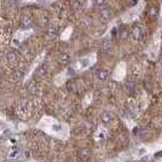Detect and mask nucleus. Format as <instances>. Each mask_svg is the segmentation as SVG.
<instances>
[{"instance_id": "nucleus-1", "label": "nucleus", "mask_w": 162, "mask_h": 162, "mask_svg": "<svg viewBox=\"0 0 162 162\" xmlns=\"http://www.w3.org/2000/svg\"><path fill=\"white\" fill-rule=\"evenodd\" d=\"M37 126H38V128L44 129L45 132L51 133V134H53V136H62L63 132L65 131V126H64V125H62L61 122L55 121L53 119L47 118V116L44 118Z\"/></svg>"}, {"instance_id": "nucleus-2", "label": "nucleus", "mask_w": 162, "mask_h": 162, "mask_svg": "<svg viewBox=\"0 0 162 162\" xmlns=\"http://www.w3.org/2000/svg\"><path fill=\"white\" fill-rule=\"evenodd\" d=\"M32 34H33V30L32 29H21V30H17L14 34V37H12L11 45L14 47H18L23 42V40H25L27 38H29Z\"/></svg>"}, {"instance_id": "nucleus-3", "label": "nucleus", "mask_w": 162, "mask_h": 162, "mask_svg": "<svg viewBox=\"0 0 162 162\" xmlns=\"http://www.w3.org/2000/svg\"><path fill=\"white\" fill-rule=\"evenodd\" d=\"M93 61H94V56H92V57H90V56L82 57L80 61L78 62V68L80 70H86L93 64Z\"/></svg>"}, {"instance_id": "nucleus-4", "label": "nucleus", "mask_w": 162, "mask_h": 162, "mask_svg": "<svg viewBox=\"0 0 162 162\" xmlns=\"http://www.w3.org/2000/svg\"><path fill=\"white\" fill-rule=\"evenodd\" d=\"M44 56H45V53H41V55H39L38 57H37V60L34 61V63L32 64V67H30V69H29V73L27 74V76L24 78V80H28L30 76H32V74L38 69V67L41 64V62H42V60H44Z\"/></svg>"}, {"instance_id": "nucleus-5", "label": "nucleus", "mask_w": 162, "mask_h": 162, "mask_svg": "<svg viewBox=\"0 0 162 162\" xmlns=\"http://www.w3.org/2000/svg\"><path fill=\"white\" fill-rule=\"evenodd\" d=\"M21 150L20 148L17 146V145H12L11 148H10V150H9V154H7V157L10 159V160H17V157L20 156V154H21Z\"/></svg>"}, {"instance_id": "nucleus-6", "label": "nucleus", "mask_w": 162, "mask_h": 162, "mask_svg": "<svg viewBox=\"0 0 162 162\" xmlns=\"http://www.w3.org/2000/svg\"><path fill=\"white\" fill-rule=\"evenodd\" d=\"M143 34H144V30H143L142 27L139 25H136L132 30V37L136 39V40H141L143 38Z\"/></svg>"}, {"instance_id": "nucleus-7", "label": "nucleus", "mask_w": 162, "mask_h": 162, "mask_svg": "<svg viewBox=\"0 0 162 162\" xmlns=\"http://www.w3.org/2000/svg\"><path fill=\"white\" fill-rule=\"evenodd\" d=\"M125 90L127 91V93H134L136 90H137V85L133 80H128L126 81L125 83Z\"/></svg>"}, {"instance_id": "nucleus-8", "label": "nucleus", "mask_w": 162, "mask_h": 162, "mask_svg": "<svg viewBox=\"0 0 162 162\" xmlns=\"http://www.w3.org/2000/svg\"><path fill=\"white\" fill-rule=\"evenodd\" d=\"M58 62H60L61 64H63V65H68L69 62H70V56H69V53H67V52H61L60 56H58Z\"/></svg>"}, {"instance_id": "nucleus-9", "label": "nucleus", "mask_w": 162, "mask_h": 162, "mask_svg": "<svg viewBox=\"0 0 162 162\" xmlns=\"http://www.w3.org/2000/svg\"><path fill=\"white\" fill-rule=\"evenodd\" d=\"M111 17V11L109 9H102L101 10V18L104 21H108L110 20Z\"/></svg>"}, {"instance_id": "nucleus-10", "label": "nucleus", "mask_w": 162, "mask_h": 162, "mask_svg": "<svg viewBox=\"0 0 162 162\" xmlns=\"http://www.w3.org/2000/svg\"><path fill=\"white\" fill-rule=\"evenodd\" d=\"M97 79L99 81H105L108 79V70H105V69H103V70H99L98 73H97Z\"/></svg>"}, {"instance_id": "nucleus-11", "label": "nucleus", "mask_w": 162, "mask_h": 162, "mask_svg": "<svg viewBox=\"0 0 162 162\" xmlns=\"http://www.w3.org/2000/svg\"><path fill=\"white\" fill-rule=\"evenodd\" d=\"M78 155H79V157H81L82 160H86V159H88V156H90V150L86 149V148L80 149L79 152H78Z\"/></svg>"}, {"instance_id": "nucleus-12", "label": "nucleus", "mask_w": 162, "mask_h": 162, "mask_svg": "<svg viewBox=\"0 0 162 162\" xmlns=\"http://www.w3.org/2000/svg\"><path fill=\"white\" fill-rule=\"evenodd\" d=\"M101 120L103 123H109V122L111 121V115H110V113L104 111L101 115Z\"/></svg>"}, {"instance_id": "nucleus-13", "label": "nucleus", "mask_w": 162, "mask_h": 162, "mask_svg": "<svg viewBox=\"0 0 162 162\" xmlns=\"http://www.w3.org/2000/svg\"><path fill=\"white\" fill-rule=\"evenodd\" d=\"M48 1H51V0H21L22 4H30V2H34V4H39V5L47 4Z\"/></svg>"}, {"instance_id": "nucleus-14", "label": "nucleus", "mask_w": 162, "mask_h": 162, "mask_svg": "<svg viewBox=\"0 0 162 162\" xmlns=\"http://www.w3.org/2000/svg\"><path fill=\"white\" fill-rule=\"evenodd\" d=\"M109 48H110V41H109V40H104L101 44V51H102V52H106Z\"/></svg>"}, {"instance_id": "nucleus-15", "label": "nucleus", "mask_w": 162, "mask_h": 162, "mask_svg": "<svg viewBox=\"0 0 162 162\" xmlns=\"http://www.w3.org/2000/svg\"><path fill=\"white\" fill-rule=\"evenodd\" d=\"M149 16L152 17V18L157 17V16H159V10H157L156 7H154V6H151V7L149 9Z\"/></svg>"}, {"instance_id": "nucleus-16", "label": "nucleus", "mask_w": 162, "mask_h": 162, "mask_svg": "<svg viewBox=\"0 0 162 162\" xmlns=\"http://www.w3.org/2000/svg\"><path fill=\"white\" fill-rule=\"evenodd\" d=\"M22 23H23L24 27H29V25L33 23V21H32V18H30L29 16H24V17L22 18Z\"/></svg>"}, {"instance_id": "nucleus-17", "label": "nucleus", "mask_w": 162, "mask_h": 162, "mask_svg": "<svg viewBox=\"0 0 162 162\" xmlns=\"http://www.w3.org/2000/svg\"><path fill=\"white\" fill-rule=\"evenodd\" d=\"M65 75H67V78H71V76H74V75H75V69L71 68V67L67 68V70H65Z\"/></svg>"}, {"instance_id": "nucleus-18", "label": "nucleus", "mask_w": 162, "mask_h": 162, "mask_svg": "<svg viewBox=\"0 0 162 162\" xmlns=\"http://www.w3.org/2000/svg\"><path fill=\"white\" fill-rule=\"evenodd\" d=\"M16 61V53L15 52H9L7 53V62L12 63V62Z\"/></svg>"}, {"instance_id": "nucleus-19", "label": "nucleus", "mask_w": 162, "mask_h": 162, "mask_svg": "<svg viewBox=\"0 0 162 162\" xmlns=\"http://www.w3.org/2000/svg\"><path fill=\"white\" fill-rule=\"evenodd\" d=\"M48 34L50 35H52V37H55L56 35V33H57V28L55 27V25H50V28H48Z\"/></svg>"}, {"instance_id": "nucleus-20", "label": "nucleus", "mask_w": 162, "mask_h": 162, "mask_svg": "<svg viewBox=\"0 0 162 162\" xmlns=\"http://www.w3.org/2000/svg\"><path fill=\"white\" fill-rule=\"evenodd\" d=\"M70 32H71V28H67V29L64 30V33L62 34V39H67V38L70 35Z\"/></svg>"}, {"instance_id": "nucleus-21", "label": "nucleus", "mask_w": 162, "mask_h": 162, "mask_svg": "<svg viewBox=\"0 0 162 162\" xmlns=\"http://www.w3.org/2000/svg\"><path fill=\"white\" fill-rule=\"evenodd\" d=\"M104 137H105L104 132H101V131H98V132L96 133V139H97V141H102V139H104Z\"/></svg>"}, {"instance_id": "nucleus-22", "label": "nucleus", "mask_w": 162, "mask_h": 162, "mask_svg": "<svg viewBox=\"0 0 162 162\" xmlns=\"http://www.w3.org/2000/svg\"><path fill=\"white\" fill-rule=\"evenodd\" d=\"M93 4H94L96 6H103V5L105 4V0H94Z\"/></svg>"}, {"instance_id": "nucleus-23", "label": "nucleus", "mask_w": 162, "mask_h": 162, "mask_svg": "<svg viewBox=\"0 0 162 162\" xmlns=\"http://www.w3.org/2000/svg\"><path fill=\"white\" fill-rule=\"evenodd\" d=\"M69 90H71L73 92H76V85L74 82H70L69 83Z\"/></svg>"}, {"instance_id": "nucleus-24", "label": "nucleus", "mask_w": 162, "mask_h": 162, "mask_svg": "<svg viewBox=\"0 0 162 162\" xmlns=\"http://www.w3.org/2000/svg\"><path fill=\"white\" fill-rule=\"evenodd\" d=\"M17 142H18V141H17V138H16V137H14V138H10V139H9V143H10L11 145H16Z\"/></svg>"}, {"instance_id": "nucleus-25", "label": "nucleus", "mask_w": 162, "mask_h": 162, "mask_svg": "<svg viewBox=\"0 0 162 162\" xmlns=\"http://www.w3.org/2000/svg\"><path fill=\"white\" fill-rule=\"evenodd\" d=\"M0 121H4V119H2V115H1V113H0Z\"/></svg>"}, {"instance_id": "nucleus-26", "label": "nucleus", "mask_w": 162, "mask_h": 162, "mask_svg": "<svg viewBox=\"0 0 162 162\" xmlns=\"http://www.w3.org/2000/svg\"><path fill=\"white\" fill-rule=\"evenodd\" d=\"M161 76H162V71H161Z\"/></svg>"}]
</instances>
